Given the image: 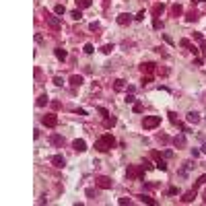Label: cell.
Masks as SVG:
<instances>
[{
  "label": "cell",
  "mask_w": 206,
  "mask_h": 206,
  "mask_svg": "<svg viewBox=\"0 0 206 206\" xmlns=\"http://www.w3.org/2000/svg\"><path fill=\"white\" fill-rule=\"evenodd\" d=\"M171 10H173V15H175V17L184 12V8H181V4H173V8H171Z\"/></svg>",
  "instance_id": "cell-29"
},
{
  "label": "cell",
  "mask_w": 206,
  "mask_h": 206,
  "mask_svg": "<svg viewBox=\"0 0 206 206\" xmlns=\"http://www.w3.org/2000/svg\"><path fill=\"white\" fill-rule=\"evenodd\" d=\"M70 85H72V87H80V85H83V76H80V74H72V76H70Z\"/></svg>",
  "instance_id": "cell-14"
},
{
  "label": "cell",
  "mask_w": 206,
  "mask_h": 206,
  "mask_svg": "<svg viewBox=\"0 0 206 206\" xmlns=\"http://www.w3.org/2000/svg\"><path fill=\"white\" fill-rule=\"evenodd\" d=\"M153 25H155V29H159V27H163V23H161V21H159V19L155 17V21H153Z\"/></svg>",
  "instance_id": "cell-33"
},
{
  "label": "cell",
  "mask_w": 206,
  "mask_h": 206,
  "mask_svg": "<svg viewBox=\"0 0 206 206\" xmlns=\"http://www.w3.org/2000/svg\"><path fill=\"white\" fill-rule=\"evenodd\" d=\"M142 111V105L140 103H134V113H140Z\"/></svg>",
  "instance_id": "cell-36"
},
{
  "label": "cell",
  "mask_w": 206,
  "mask_h": 206,
  "mask_svg": "<svg viewBox=\"0 0 206 206\" xmlns=\"http://www.w3.org/2000/svg\"><path fill=\"white\" fill-rule=\"evenodd\" d=\"M91 4H93V0H76V6L78 8H89Z\"/></svg>",
  "instance_id": "cell-17"
},
{
  "label": "cell",
  "mask_w": 206,
  "mask_h": 206,
  "mask_svg": "<svg viewBox=\"0 0 206 206\" xmlns=\"http://www.w3.org/2000/svg\"><path fill=\"white\" fill-rule=\"evenodd\" d=\"M72 148L78 151V153H85V151H87V142H85L83 138H76V140L72 142Z\"/></svg>",
  "instance_id": "cell-7"
},
{
  "label": "cell",
  "mask_w": 206,
  "mask_h": 206,
  "mask_svg": "<svg viewBox=\"0 0 206 206\" xmlns=\"http://www.w3.org/2000/svg\"><path fill=\"white\" fill-rule=\"evenodd\" d=\"M179 45H181V48H190V41H188V39H181Z\"/></svg>",
  "instance_id": "cell-38"
},
{
  "label": "cell",
  "mask_w": 206,
  "mask_h": 206,
  "mask_svg": "<svg viewBox=\"0 0 206 206\" xmlns=\"http://www.w3.org/2000/svg\"><path fill=\"white\" fill-rule=\"evenodd\" d=\"M83 50H85V54H93V52H95L93 43H85V48H83Z\"/></svg>",
  "instance_id": "cell-28"
},
{
  "label": "cell",
  "mask_w": 206,
  "mask_h": 206,
  "mask_svg": "<svg viewBox=\"0 0 206 206\" xmlns=\"http://www.w3.org/2000/svg\"><path fill=\"white\" fill-rule=\"evenodd\" d=\"M192 157L198 159V157H200V151H198V148H192Z\"/></svg>",
  "instance_id": "cell-44"
},
{
  "label": "cell",
  "mask_w": 206,
  "mask_h": 206,
  "mask_svg": "<svg viewBox=\"0 0 206 206\" xmlns=\"http://www.w3.org/2000/svg\"><path fill=\"white\" fill-rule=\"evenodd\" d=\"M153 157L157 159V167H159V169H161V171H167V163H165V159H161V155H159L157 151L153 153Z\"/></svg>",
  "instance_id": "cell-8"
},
{
  "label": "cell",
  "mask_w": 206,
  "mask_h": 206,
  "mask_svg": "<svg viewBox=\"0 0 206 206\" xmlns=\"http://www.w3.org/2000/svg\"><path fill=\"white\" fill-rule=\"evenodd\" d=\"M43 105H48V95H45V93L37 97V107H43Z\"/></svg>",
  "instance_id": "cell-19"
},
{
  "label": "cell",
  "mask_w": 206,
  "mask_h": 206,
  "mask_svg": "<svg viewBox=\"0 0 206 206\" xmlns=\"http://www.w3.org/2000/svg\"><path fill=\"white\" fill-rule=\"evenodd\" d=\"M54 12H56V15H64V12H66V6H64V4H56V6H54Z\"/></svg>",
  "instance_id": "cell-26"
},
{
  "label": "cell",
  "mask_w": 206,
  "mask_h": 206,
  "mask_svg": "<svg viewBox=\"0 0 206 206\" xmlns=\"http://www.w3.org/2000/svg\"><path fill=\"white\" fill-rule=\"evenodd\" d=\"M198 2H206V0H198Z\"/></svg>",
  "instance_id": "cell-51"
},
{
  "label": "cell",
  "mask_w": 206,
  "mask_h": 206,
  "mask_svg": "<svg viewBox=\"0 0 206 206\" xmlns=\"http://www.w3.org/2000/svg\"><path fill=\"white\" fill-rule=\"evenodd\" d=\"M163 157H165V159H171V157H173V151H169V148H167V151L163 153Z\"/></svg>",
  "instance_id": "cell-40"
},
{
  "label": "cell",
  "mask_w": 206,
  "mask_h": 206,
  "mask_svg": "<svg viewBox=\"0 0 206 206\" xmlns=\"http://www.w3.org/2000/svg\"><path fill=\"white\" fill-rule=\"evenodd\" d=\"M194 198H196V190H192V192H188V194H186L184 198H181V202H192Z\"/></svg>",
  "instance_id": "cell-20"
},
{
  "label": "cell",
  "mask_w": 206,
  "mask_h": 206,
  "mask_svg": "<svg viewBox=\"0 0 206 206\" xmlns=\"http://www.w3.org/2000/svg\"><path fill=\"white\" fill-rule=\"evenodd\" d=\"M130 21H132V15H130V12H122V15H118V23H120V25H128Z\"/></svg>",
  "instance_id": "cell-10"
},
{
  "label": "cell",
  "mask_w": 206,
  "mask_h": 206,
  "mask_svg": "<svg viewBox=\"0 0 206 206\" xmlns=\"http://www.w3.org/2000/svg\"><path fill=\"white\" fill-rule=\"evenodd\" d=\"M50 142H52L54 146H62V144H64V138H62V136H58V134H52V136H50Z\"/></svg>",
  "instance_id": "cell-11"
},
{
  "label": "cell",
  "mask_w": 206,
  "mask_h": 206,
  "mask_svg": "<svg viewBox=\"0 0 206 206\" xmlns=\"http://www.w3.org/2000/svg\"><path fill=\"white\" fill-rule=\"evenodd\" d=\"M155 66H157L155 62H144V64L140 66V70L146 72V74H153V72H155Z\"/></svg>",
  "instance_id": "cell-9"
},
{
  "label": "cell",
  "mask_w": 206,
  "mask_h": 206,
  "mask_svg": "<svg viewBox=\"0 0 206 206\" xmlns=\"http://www.w3.org/2000/svg\"><path fill=\"white\" fill-rule=\"evenodd\" d=\"M113 146H116V138H113L111 134H103L101 138L95 142V148H97L99 153H107V151L113 148Z\"/></svg>",
  "instance_id": "cell-1"
},
{
  "label": "cell",
  "mask_w": 206,
  "mask_h": 206,
  "mask_svg": "<svg viewBox=\"0 0 206 206\" xmlns=\"http://www.w3.org/2000/svg\"><path fill=\"white\" fill-rule=\"evenodd\" d=\"M87 196H89V198H97V190L89 188V190H87Z\"/></svg>",
  "instance_id": "cell-30"
},
{
  "label": "cell",
  "mask_w": 206,
  "mask_h": 206,
  "mask_svg": "<svg viewBox=\"0 0 206 206\" xmlns=\"http://www.w3.org/2000/svg\"><path fill=\"white\" fill-rule=\"evenodd\" d=\"M54 54H56V58H58V60H66V58H68V52H66V50H62V48H56V50H54Z\"/></svg>",
  "instance_id": "cell-13"
},
{
  "label": "cell",
  "mask_w": 206,
  "mask_h": 206,
  "mask_svg": "<svg viewBox=\"0 0 206 206\" xmlns=\"http://www.w3.org/2000/svg\"><path fill=\"white\" fill-rule=\"evenodd\" d=\"M169 120H171V122H173V124H177V116H175V113H173V111H171V113H169Z\"/></svg>",
  "instance_id": "cell-43"
},
{
  "label": "cell",
  "mask_w": 206,
  "mask_h": 206,
  "mask_svg": "<svg viewBox=\"0 0 206 206\" xmlns=\"http://www.w3.org/2000/svg\"><path fill=\"white\" fill-rule=\"evenodd\" d=\"M134 19H136V21H142V19H144V10H140V12H138V15H136Z\"/></svg>",
  "instance_id": "cell-42"
},
{
  "label": "cell",
  "mask_w": 206,
  "mask_h": 206,
  "mask_svg": "<svg viewBox=\"0 0 206 206\" xmlns=\"http://www.w3.org/2000/svg\"><path fill=\"white\" fill-rule=\"evenodd\" d=\"M41 124L45 128H56L58 126V116H56V113H45V116L41 118Z\"/></svg>",
  "instance_id": "cell-3"
},
{
  "label": "cell",
  "mask_w": 206,
  "mask_h": 206,
  "mask_svg": "<svg viewBox=\"0 0 206 206\" xmlns=\"http://www.w3.org/2000/svg\"><path fill=\"white\" fill-rule=\"evenodd\" d=\"M118 202H120V204H122V206H124V204H130V198H120V200H118Z\"/></svg>",
  "instance_id": "cell-46"
},
{
  "label": "cell",
  "mask_w": 206,
  "mask_h": 206,
  "mask_svg": "<svg viewBox=\"0 0 206 206\" xmlns=\"http://www.w3.org/2000/svg\"><path fill=\"white\" fill-rule=\"evenodd\" d=\"M173 144H175V146H179V148H184V146H186V136H184V134L175 136V138H173Z\"/></svg>",
  "instance_id": "cell-12"
},
{
  "label": "cell",
  "mask_w": 206,
  "mask_h": 206,
  "mask_svg": "<svg viewBox=\"0 0 206 206\" xmlns=\"http://www.w3.org/2000/svg\"><path fill=\"white\" fill-rule=\"evenodd\" d=\"M113 89H116V91H124V89H126V85H124V80H122V78H118L116 83H113Z\"/></svg>",
  "instance_id": "cell-23"
},
{
  "label": "cell",
  "mask_w": 206,
  "mask_h": 206,
  "mask_svg": "<svg viewBox=\"0 0 206 206\" xmlns=\"http://www.w3.org/2000/svg\"><path fill=\"white\" fill-rule=\"evenodd\" d=\"M89 29H91V31H97V29H99V23H91Z\"/></svg>",
  "instance_id": "cell-37"
},
{
  "label": "cell",
  "mask_w": 206,
  "mask_h": 206,
  "mask_svg": "<svg viewBox=\"0 0 206 206\" xmlns=\"http://www.w3.org/2000/svg\"><path fill=\"white\" fill-rule=\"evenodd\" d=\"M202 153H206V142H204V144H202Z\"/></svg>",
  "instance_id": "cell-49"
},
{
  "label": "cell",
  "mask_w": 206,
  "mask_h": 206,
  "mask_svg": "<svg viewBox=\"0 0 206 206\" xmlns=\"http://www.w3.org/2000/svg\"><path fill=\"white\" fill-rule=\"evenodd\" d=\"M126 103H136V97L134 95H126Z\"/></svg>",
  "instance_id": "cell-35"
},
{
  "label": "cell",
  "mask_w": 206,
  "mask_h": 206,
  "mask_svg": "<svg viewBox=\"0 0 206 206\" xmlns=\"http://www.w3.org/2000/svg\"><path fill=\"white\" fill-rule=\"evenodd\" d=\"M148 83H151V76H144V78H142V87H144V85H148Z\"/></svg>",
  "instance_id": "cell-48"
},
{
  "label": "cell",
  "mask_w": 206,
  "mask_h": 206,
  "mask_svg": "<svg viewBox=\"0 0 206 206\" xmlns=\"http://www.w3.org/2000/svg\"><path fill=\"white\" fill-rule=\"evenodd\" d=\"M186 118H188V122H192V124H198V122H200V113H196V111H190Z\"/></svg>",
  "instance_id": "cell-15"
},
{
  "label": "cell",
  "mask_w": 206,
  "mask_h": 206,
  "mask_svg": "<svg viewBox=\"0 0 206 206\" xmlns=\"http://www.w3.org/2000/svg\"><path fill=\"white\" fill-rule=\"evenodd\" d=\"M167 194H169V196H175V194H179V190H177V188H169Z\"/></svg>",
  "instance_id": "cell-41"
},
{
  "label": "cell",
  "mask_w": 206,
  "mask_h": 206,
  "mask_svg": "<svg viewBox=\"0 0 206 206\" xmlns=\"http://www.w3.org/2000/svg\"><path fill=\"white\" fill-rule=\"evenodd\" d=\"M142 126H144V130H153L157 126H161V116H146L142 120Z\"/></svg>",
  "instance_id": "cell-2"
},
{
  "label": "cell",
  "mask_w": 206,
  "mask_h": 206,
  "mask_svg": "<svg viewBox=\"0 0 206 206\" xmlns=\"http://www.w3.org/2000/svg\"><path fill=\"white\" fill-rule=\"evenodd\" d=\"M35 41H37V43H41V41H43V37H41V33H37V35H35Z\"/></svg>",
  "instance_id": "cell-47"
},
{
  "label": "cell",
  "mask_w": 206,
  "mask_h": 206,
  "mask_svg": "<svg viewBox=\"0 0 206 206\" xmlns=\"http://www.w3.org/2000/svg\"><path fill=\"white\" fill-rule=\"evenodd\" d=\"M165 10V4H155V8H153V15L155 17H159V15H161Z\"/></svg>",
  "instance_id": "cell-21"
},
{
  "label": "cell",
  "mask_w": 206,
  "mask_h": 206,
  "mask_svg": "<svg viewBox=\"0 0 206 206\" xmlns=\"http://www.w3.org/2000/svg\"><path fill=\"white\" fill-rule=\"evenodd\" d=\"M97 111H99V113H101V116H103V118H107V116H109V111H107V109H105V107H99V109H97Z\"/></svg>",
  "instance_id": "cell-32"
},
{
  "label": "cell",
  "mask_w": 206,
  "mask_h": 206,
  "mask_svg": "<svg viewBox=\"0 0 206 206\" xmlns=\"http://www.w3.org/2000/svg\"><path fill=\"white\" fill-rule=\"evenodd\" d=\"M142 169V165H140ZM140 169H136V167H128V177H140Z\"/></svg>",
  "instance_id": "cell-16"
},
{
  "label": "cell",
  "mask_w": 206,
  "mask_h": 206,
  "mask_svg": "<svg viewBox=\"0 0 206 206\" xmlns=\"http://www.w3.org/2000/svg\"><path fill=\"white\" fill-rule=\"evenodd\" d=\"M54 85L62 87V85H64V78H62V76H54Z\"/></svg>",
  "instance_id": "cell-31"
},
{
  "label": "cell",
  "mask_w": 206,
  "mask_h": 206,
  "mask_svg": "<svg viewBox=\"0 0 206 206\" xmlns=\"http://www.w3.org/2000/svg\"><path fill=\"white\" fill-rule=\"evenodd\" d=\"M163 39H165V41H167V43H169V45H173V39H171V37H169V35H167V33H163Z\"/></svg>",
  "instance_id": "cell-39"
},
{
  "label": "cell",
  "mask_w": 206,
  "mask_h": 206,
  "mask_svg": "<svg viewBox=\"0 0 206 206\" xmlns=\"http://www.w3.org/2000/svg\"><path fill=\"white\" fill-rule=\"evenodd\" d=\"M186 19H188V21H190V23H192V21H196V19H198V17H196V12H188V17H186Z\"/></svg>",
  "instance_id": "cell-34"
},
{
  "label": "cell",
  "mask_w": 206,
  "mask_h": 206,
  "mask_svg": "<svg viewBox=\"0 0 206 206\" xmlns=\"http://www.w3.org/2000/svg\"><path fill=\"white\" fill-rule=\"evenodd\" d=\"M95 184H97L101 190H109V188L113 186V181H111L109 177H97V179H95Z\"/></svg>",
  "instance_id": "cell-5"
},
{
  "label": "cell",
  "mask_w": 206,
  "mask_h": 206,
  "mask_svg": "<svg viewBox=\"0 0 206 206\" xmlns=\"http://www.w3.org/2000/svg\"><path fill=\"white\" fill-rule=\"evenodd\" d=\"M202 196H204V204H206V190H204V194H202Z\"/></svg>",
  "instance_id": "cell-50"
},
{
  "label": "cell",
  "mask_w": 206,
  "mask_h": 206,
  "mask_svg": "<svg viewBox=\"0 0 206 206\" xmlns=\"http://www.w3.org/2000/svg\"><path fill=\"white\" fill-rule=\"evenodd\" d=\"M70 17H72L74 21H80V19H83V10H80V8H76V10H72V12H70Z\"/></svg>",
  "instance_id": "cell-24"
},
{
  "label": "cell",
  "mask_w": 206,
  "mask_h": 206,
  "mask_svg": "<svg viewBox=\"0 0 206 206\" xmlns=\"http://www.w3.org/2000/svg\"><path fill=\"white\" fill-rule=\"evenodd\" d=\"M116 124H118V120L113 118V116H111V118H109V116L105 118V126H107V128H113V126H116Z\"/></svg>",
  "instance_id": "cell-22"
},
{
  "label": "cell",
  "mask_w": 206,
  "mask_h": 206,
  "mask_svg": "<svg viewBox=\"0 0 206 206\" xmlns=\"http://www.w3.org/2000/svg\"><path fill=\"white\" fill-rule=\"evenodd\" d=\"M142 167H144V169H153V163H151V161H144Z\"/></svg>",
  "instance_id": "cell-45"
},
{
  "label": "cell",
  "mask_w": 206,
  "mask_h": 206,
  "mask_svg": "<svg viewBox=\"0 0 206 206\" xmlns=\"http://www.w3.org/2000/svg\"><path fill=\"white\" fill-rule=\"evenodd\" d=\"M50 163H52L54 167H58V169H60V167H64V165H66V159H64L62 155H54V157H50Z\"/></svg>",
  "instance_id": "cell-6"
},
{
  "label": "cell",
  "mask_w": 206,
  "mask_h": 206,
  "mask_svg": "<svg viewBox=\"0 0 206 206\" xmlns=\"http://www.w3.org/2000/svg\"><path fill=\"white\" fill-rule=\"evenodd\" d=\"M45 21H48V25H50L52 29H60V27H62V21H60L58 17H54V15H48V12H45Z\"/></svg>",
  "instance_id": "cell-4"
},
{
  "label": "cell",
  "mask_w": 206,
  "mask_h": 206,
  "mask_svg": "<svg viewBox=\"0 0 206 206\" xmlns=\"http://www.w3.org/2000/svg\"><path fill=\"white\" fill-rule=\"evenodd\" d=\"M204 184H206V175H200V177H198V181L194 184V190H198V188H200V186H204Z\"/></svg>",
  "instance_id": "cell-25"
},
{
  "label": "cell",
  "mask_w": 206,
  "mask_h": 206,
  "mask_svg": "<svg viewBox=\"0 0 206 206\" xmlns=\"http://www.w3.org/2000/svg\"><path fill=\"white\" fill-rule=\"evenodd\" d=\"M101 52H103V54H111V52H113V43H105L103 48H101Z\"/></svg>",
  "instance_id": "cell-27"
},
{
  "label": "cell",
  "mask_w": 206,
  "mask_h": 206,
  "mask_svg": "<svg viewBox=\"0 0 206 206\" xmlns=\"http://www.w3.org/2000/svg\"><path fill=\"white\" fill-rule=\"evenodd\" d=\"M140 202H142V204H151V206H155V204H157V202H155V198H151V196H144V194L140 196Z\"/></svg>",
  "instance_id": "cell-18"
}]
</instances>
